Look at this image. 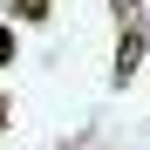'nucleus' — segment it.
<instances>
[{
	"instance_id": "f03ea898",
	"label": "nucleus",
	"mask_w": 150,
	"mask_h": 150,
	"mask_svg": "<svg viewBox=\"0 0 150 150\" xmlns=\"http://www.w3.org/2000/svg\"><path fill=\"white\" fill-rule=\"evenodd\" d=\"M14 14H21V21H41V14H48V0H14Z\"/></svg>"
},
{
	"instance_id": "20e7f679",
	"label": "nucleus",
	"mask_w": 150,
	"mask_h": 150,
	"mask_svg": "<svg viewBox=\"0 0 150 150\" xmlns=\"http://www.w3.org/2000/svg\"><path fill=\"white\" fill-rule=\"evenodd\" d=\"M0 130H7V96H0Z\"/></svg>"
},
{
	"instance_id": "f257e3e1",
	"label": "nucleus",
	"mask_w": 150,
	"mask_h": 150,
	"mask_svg": "<svg viewBox=\"0 0 150 150\" xmlns=\"http://www.w3.org/2000/svg\"><path fill=\"white\" fill-rule=\"evenodd\" d=\"M143 48H150V34H143V28H130V34H123V55H116V82H130V75H137Z\"/></svg>"
},
{
	"instance_id": "7ed1b4c3",
	"label": "nucleus",
	"mask_w": 150,
	"mask_h": 150,
	"mask_svg": "<svg viewBox=\"0 0 150 150\" xmlns=\"http://www.w3.org/2000/svg\"><path fill=\"white\" fill-rule=\"evenodd\" d=\"M7 62H14V28L0 21V68H7Z\"/></svg>"
}]
</instances>
